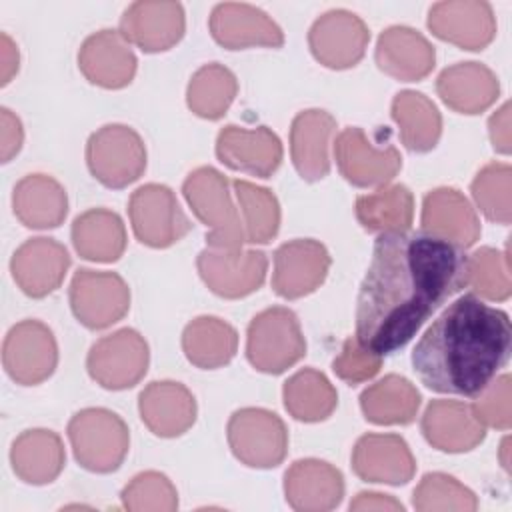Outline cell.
<instances>
[{
	"label": "cell",
	"instance_id": "1",
	"mask_svg": "<svg viewBox=\"0 0 512 512\" xmlns=\"http://www.w3.org/2000/svg\"><path fill=\"white\" fill-rule=\"evenodd\" d=\"M464 286L462 248L426 232L380 234L356 300L358 344L378 356L400 350Z\"/></svg>",
	"mask_w": 512,
	"mask_h": 512
},
{
	"label": "cell",
	"instance_id": "2",
	"mask_svg": "<svg viewBox=\"0 0 512 512\" xmlns=\"http://www.w3.org/2000/svg\"><path fill=\"white\" fill-rule=\"evenodd\" d=\"M510 336L504 310L464 294L422 334L412 350V368L434 392L478 396L508 362Z\"/></svg>",
	"mask_w": 512,
	"mask_h": 512
},
{
	"label": "cell",
	"instance_id": "3",
	"mask_svg": "<svg viewBox=\"0 0 512 512\" xmlns=\"http://www.w3.org/2000/svg\"><path fill=\"white\" fill-rule=\"evenodd\" d=\"M182 192L196 218L208 226V248L224 252L242 250L246 236L240 214L232 204L228 180L218 170L210 166L192 170L182 184Z\"/></svg>",
	"mask_w": 512,
	"mask_h": 512
},
{
	"label": "cell",
	"instance_id": "4",
	"mask_svg": "<svg viewBox=\"0 0 512 512\" xmlns=\"http://www.w3.org/2000/svg\"><path fill=\"white\" fill-rule=\"evenodd\" d=\"M76 462L98 474L120 468L128 454L130 432L124 420L106 408H84L68 422Z\"/></svg>",
	"mask_w": 512,
	"mask_h": 512
},
{
	"label": "cell",
	"instance_id": "5",
	"mask_svg": "<svg viewBox=\"0 0 512 512\" xmlns=\"http://www.w3.org/2000/svg\"><path fill=\"white\" fill-rule=\"evenodd\" d=\"M306 354V340L296 314L272 306L256 314L248 326L246 356L264 374H282Z\"/></svg>",
	"mask_w": 512,
	"mask_h": 512
},
{
	"label": "cell",
	"instance_id": "6",
	"mask_svg": "<svg viewBox=\"0 0 512 512\" xmlns=\"http://www.w3.org/2000/svg\"><path fill=\"white\" fill-rule=\"evenodd\" d=\"M86 162L98 182L124 188L146 170V146L130 126L106 124L88 138Z\"/></svg>",
	"mask_w": 512,
	"mask_h": 512
},
{
	"label": "cell",
	"instance_id": "7",
	"mask_svg": "<svg viewBox=\"0 0 512 512\" xmlns=\"http://www.w3.org/2000/svg\"><path fill=\"white\" fill-rule=\"evenodd\" d=\"M232 454L250 468H274L288 452V432L280 416L264 408L236 410L226 428Z\"/></svg>",
	"mask_w": 512,
	"mask_h": 512
},
{
	"label": "cell",
	"instance_id": "8",
	"mask_svg": "<svg viewBox=\"0 0 512 512\" xmlns=\"http://www.w3.org/2000/svg\"><path fill=\"white\" fill-rule=\"evenodd\" d=\"M148 344L132 328H120L92 344L86 368L92 380L106 390H126L138 384L148 370Z\"/></svg>",
	"mask_w": 512,
	"mask_h": 512
},
{
	"label": "cell",
	"instance_id": "9",
	"mask_svg": "<svg viewBox=\"0 0 512 512\" xmlns=\"http://www.w3.org/2000/svg\"><path fill=\"white\" fill-rule=\"evenodd\" d=\"M128 214L136 238L150 248H168L190 230L174 192L164 184H144L132 192Z\"/></svg>",
	"mask_w": 512,
	"mask_h": 512
},
{
	"label": "cell",
	"instance_id": "10",
	"mask_svg": "<svg viewBox=\"0 0 512 512\" xmlns=\"http://www.w3.org/2000/svg\"><path fill=\"white\" fill-rule=\"evenodd\" d=\"M70 306L80 324L102 330L126 316L130 290L116 272L80 268L70 282Z\"/></svg>",
	"mask_w": 512,
	"mask_h": 512
},
{
	"label": "cell",
	"instance_id": "11",
	"mask_svg": "<svg viewBox=\"0 0 512 512\" xmlns=\"http://www.w3.org/2000/svg\"><path fill=\"white\" fill-rule=\"evenodd\" d=\"M2 364L8 376L22 386H36L52 376L58 364V344L52 330L40 320H22L4 338Z\"/></svg>",
	"mask_w": 512,
	"mask_h": 512
},
{
	"label": "cell",
	"instance_id": "12",
	"mask_svg": "<svg viewBox=\"0 0 512 512\" xmlns=\"http://www.w3.org/2000/svg\"><path fill=\"white\" fill-rule=\"evenodd\" d=\"M370 30L360 16L348 10H328L308 32L314 58L326 68L344 70L358 64L368 48Z\"/></svg>",
	"mask_w": 512,
	"mask_h": 512
},
{
	"label": "cell",
	"instance_id": "13",
	"mask_svg": "<svg viewBox=\"0 0 512 512\" xmlns=\"http://www.w3.org/2000/svg\"><path fill=\"white\" fill-rule=\"evenodd\" d=\"M334 158L342 176L360 188L386 186L400 170L402 158L394 146L376 148L362 128H346L334 142Z\"/></svg>",
	"mask_w": 512,
	"mask_h": 512
},
{
	"label": "cell",
	"instance_id": "14",
	"mask_svg": "<svg viewBox=\"0 0 512 512\" xmlns=\"http://www.w3.org/2000/svg\"><path fill=\"white\" fill-rule=\"evenodd\" d=\"M330 270V254L312 238H298L274 252L272 288L278 296L294 300L312 294Z\"/></svg>",
	"mask_w": 512,
	"mask_h": 512
},
{
	"label": "cell",
	"instance_id": "15",
	"mask_svg": "<svg viewBox=\"0 0 512 512\" xmlns=\"http://www.w3.org/2000/svg\"><path fill=\"white\" fill-rule=\"evenodd\" d=\"M196 266L204 284L222 298H242L258 290L266 278L268 260L260 250L224 252L206 248Z\"/></svg>",
	"mask_w": 512,
	"mask_h": 512
},
{
	"label": "cell",
	"instance_id": "16",
	"mask_svg": "<svg viewBox=\"0 0 512 512\" xmlns=\"http://www.w3.org/2000/svg\"><path fill=\"white\" fill-rule=\"evenodd\" d=\"M428 28L440 40L464 50L486 48L496 34L492 6L482 0L436 2L428 12Z\"/></svg>",
	"mask_w": 512,
	"mask_h": 512
},
{
	"label": "cell",
	"instance_id": "17",
	"mask_svg": "<svg viewBox=\"0 0 512 512\" xmlns=\"http://www.w3.org/2000/svg\"><path fill=\"white\" fill-rule=\"evenodd\" d=\"M184 8L178 2L140 0L120 18V34L144 52H164L184 36Z\"/></svg>",
	"mask_w": 512,
	"mask_h": 512
},
{
	"label": "cell",
	"instance_id": "18",
	"mask_svg": "<svg viewBox=\"0 0 512 512\" xmlns=\"http://www.w3.org/2000/svg\"><path fill=\"white\" fill-rule=\"evenodd\" d=\"M216 156L232 170L268 178L282 162V142L266 126L248 130L228 124L218 132Z\"/></svg>",
	"mask_w": 512,
	"mask_h": 512
},
{
	"label": "cell",
	"instance_id": "19",
	"mask_svg": "<svg viewBox=\"0 0 512 512\" xmlns=\"http://www.w3.org/2000/svg\"><path fill=\"white\" fill-rule=\"evenodd\" d=\"M70 266L68 250L54 238H30L16 248L10 270L18 288L32 298H44L54 292Z\"/></svg>",
	"mask_w": 512,
	"mask_h": 512
},
{
	"label": "cell",
	"instance_id": "20",
	"mask_svg": "<svg viewBox=\"0 0 512 512\" xmlns=\"http://www.w3.org/2000/svg\"><path fill=\"white\" fill-rule=\"evenodd\" d=\"M210 32L214 40L228 50L252 46L278 48L284 44L282 28L264 10L240 2L214 6L210 14Z\"/></svg>",
	"mask_w": 512,
	"mask_h": 512
},
{
	"label": "cell",
	"instance_id": "21",
	"mask_svg": "<svg viewBox=\"0 0 512 512\" xmlns=\"http://www.w3.org/2000/svg\"><path fill=\"white\" fill-rule=\"evenodd\" d=\"M422 232L458 248H470L480 238V220L462 192L442 186L424 196Z\"/></svg>",
	"mask_w": 512,
	"mask_h": 512
},
{
	"label": "cell",
	"instance_id": "22",
	"mask_svg": "<svg viewBox=\"0 0 512 512\" xmlns=\"http://www.w3.org/2000/svg\"><path fill=\"white\" fill-rule=\"evenodd\" d=\"M136 56L130 42L116 30H100L84 40L78 52V68L96 86L124 88L136 74Z\"/></svg>",
	"mask_w": 512,
	"mask_h": 512
},
{
	"label": "cell",
	"instance_id": "23",
	"mask_svg": "<svg viewBox=\"0 0 512 512\" xmlns=\"http://www.w3.org/2000/svg\"><path fill=\"white\" fill-rule=\"evenodd\" d=\"M284 494L294 510L326 512L342 502L344 478L324 460H296L284 474Z\"/></svg>",
	"mask_w": 512,
	"mask_h": 512
},
{
	"label": "cell",
	"instance_id": "24",
	"mask_svg": "<svg viewBox=\"0 0 512 512\" xmlns=\"http://www.w3.org/2000/svg\"><path fill=\"white\" fill-rule=\"evenodd\" d=\"M352 468L366 482L400 486L412 480L416 462L398 434H366L352 450Z\"/></svg>",
	"mask_w": 512,
	"mask_h": 512
},
{
	"label": "cell",
	"instance_id": "25",
	"mask_svg": "<svg viewBox=\"0 0 512 512\" xmlns=\"http://www.w3.org/2000/svg\"><path fill=\"white\" fill-rule=\"evenodd\" d=\"M138 410L148 430L160 438H176L196 420V400L192 392L172 380L150 382L140 392Z\"/></svg>",
	"mask_w": 512,
	"mask_h": 512
},
{
	"label": "cell",
	"instance_id": "26",
	"mask_svg": "<svg viewBox=\"0 0 512 512\" xmlns=\"http://www.w3.org/2000/svg\"><path fill=\"white\" fill-rule=\"evenodd\" d=\"M422 434L434 448L458 454L476 448L486 436V426L464 402L432 400L422 416Z\"/></svg>",
	"mask_w": 512,
	"mask_h": 512
},
{
	"label": "cell",
	"instance_id": "27",
	"mask_svg": "<svg viewBox=\"0 0 512 512\" xmlns=\"http://www.w3.org/2000/svg\"><path fill=\"white\" fill-rule=\"evenodd\" d=\"M376 64L388 76L414 82L428 76L436 62L434 46L414 28L390 26L376 42Z\"/></svg>",
	"mask_w": 512,
	"mask_h": 512
},
{
	"label": "cell",
	"instance_id": "28",
	"mask_svg": "<svg viewBox=\"0 0 512 512\" xmlns=\"http://www.w3.org/2000/svg\"><path fill=\"white\" fill-rule=\"evenodd\" d=\"M336 130V120L326 110L310 108L292 120L290 128V154L298 174L316 182L330 172L328 146Z\"/></svg>",
	"mask_w": 512,
	"mask_h": 512
},
{
	"label": "cell",
	"instance_id": "29",
	"mask_svg": "<svg viewBox=\"0 0 512 512\" xmlns=\"http://www.w3.org/2000/svg\"><path fill=\"white\" fill-rule=\"evenodd\" d=\"M438 96L446 106L462 114H480L498 98L496 74L480 62H458L440 72Z\"/></svg>",
	"mask_w": 512,
	"mask_h": 512
},
{
	"label": "cell",
	"instance_id": "30",
	"mask_svg": "<svg viewBox=\"0 0 512 512\" xmlns=\"http://www.w3.org/2000/svg\"><path fill=\"white\" fill-rule=\"evenodd\" d=\"M16 218L26 228L46 230L56 228L68 214V196L58 180L46 174H28L12 194Z\"/></svg>",
	"mask_w": 512,
	"mask_h": 512
},
{
	"label": "cell",
	"instance_id": "31",
	"mask_svg": "<svg viewBox=\"0 0 512 512\" xmlns=\"http://www.w3.org/2000/svg\"><path fill=\"white\" fill-rule=\"evenodd\" d=\"M10 462L16 476L28 484H48L64 468L66 452L60 436L52 430L34 428L22 432L10 450Z\"/></svg>",
	"mask_w": 512,
	"mask_h": 512
},
{
	"label": "cell",
	"instance_id": "32",
	"mask_svg": "<svg viewBox=\"0 0 512 512\" xmlns=\"http://www.w3.org/2000/svg\"><path fill=\"white\" fill-rule=\"evenodd\" d=\"M72 244L86 260L114 262L126 250L124 222L112 210H88L72 222Z\"/></svg>",
	"mask_w": 512,
	"mask_h": 512
},
{
	"label": "cell",
	"instance_id": "33",
	"mask_svg": "<svg viewBox=\"0 0 512 512\" xmlns=\"http://www.w3.org/2000/svg\"><path fill=\"white\" fill-rule=\"evenodd\" d=\"M360 408L372 424H410L420 408V392L398 374H388L360 394Z\"/></svg>",
	"mask_w": 512,
	"mask_h": 512
},
{
	"label": "cell",
	"instance_id": "34",
	"mask_svg": "<svg viewBox=\"0 0 512 512\" xmlns=\"http://www.w3.org/2000/svg\"><path fill=\"white\" fill-rule=\"evenodd\" d=\"M392 118L402 144L412 152H428L442 134V116L436 104L416 90H402L392 100Z\"/></svg>",
	"mask_w": 512,
	"mask_h": 512
},
{
	"label": "cell",
	"instance_id": "35",
	"mask_svg": "<svg viewBox=\"0 0 512 512\" xmlns=\"http://www.w3.org/2000/svg\"><path fill=\"white\" fill-rule=\"evenodd\" d=\"M182 350L198 368H220L234 358L238 334L216 316H198L182 332Z\"/></svg>",
	"mask_w": 512,
	"mask_h": 512
},
{
	"label": "cell",
	"instance_id": "36",
	"mask_svg": "<svg viewBox=\"0 0 512 512\" xmlns=\"http://www.w3.org/2000/svg\"><path fill=\"white\" fill-rule=\"evenodd\" d=\"M414 216V196L404 184H392L356 198V218L370 232H406Z\"/></svg>",
	"mask_w": 512,
	"mask_h": 512
},
{
	"label": "cell",
	"instance_id": "37",
	"mask_svg": "<svg viewBox=\"0 0 512 512\" xmlns=\"http://www.w3.org/2000/svg\"><path fill=\"white\" fill-rule=\"evenodd\" d=\"M282 398L290 416L300 422L326 420L338 404L336 388L314 368H304L290 376L284 382Z\"/></svg>",
	"mask_w": 512,
	"mask_h": 512
},
{
	"label": "cell",
	"instance_id": "38",
	"mask_svg": "<svg viewBox=\"0 0 512 512\" xmlns=\"http://www.w3.org/2000/svg\"><path fill=\"white\" fill-rule=\"evenodd\" d=\"M236 92V76L226 66L212 62L192 74L186 90V102L196 116L218 120L230 108Z\"/></svg>",
	"mask_w": 512,
	"mask_h": 512
},
{
	"label": "cell",
	"instance_id": "39",
	"mask_svg": "<svg viewBox=\"0 0 512 512\" xmlns=\"http://www.w3.org/2000/svg\"><path fill=\"white\" fill-rule=\"evenodd\" d=\"M232 186L244 216L246 242H270L280 228V204L276 196L268 188L256 186L246 180H234Z\"/></svg>",
	"mask_w": 512,
	"mask_h": 512
},
{
	"label": "cell",
	"instance_id": "40",
	"mask_svg": "<svg viewBox=\"0 0 512 512\" xmlns=\"http://www.w3.org/2000/svg\"><path fill=\"white\" fill-rule=\"evenodd\" d=\"M412 504L420 512H474L478 500L470 488L442 472L424 474L414 490Z\"/></svg>",
	"mask_w": 512,
	"mask_h": 512
},
{
	"label": "cell",
	"instance_id": "41",
	"mask_svg": "<svg viewBox=\"0 0 512 512\" xmlns=\"http://www.w3.org/2000/svg\"><path fill=\"white\" fill-rule=\"evenodd\" d=\"M472 198L482 214L496 224L512 220V168L508 164H486L472 180Z\"/></svg>",
	"mask_w": 512,
	"mask_h": 512
},
{
	"label": "cell",
	"instance_id": "42",
	"mask_svg": "<svg viewBox=\"0 0 512 512\" xmlns=\"http://www.w3.org/2000/svg\"><path fill=\"white\" fill-rule=\"evenodd\" d=\"M468 286L486 300H506L512 292L508 252L484 246L468 256Z\"/></svg>",
	"mask_w": 512,
	"mask_h": 512
},
{
	"label": "cell",
	"instance_id": "43",
	"mask_svg": "<svg viewBox=\"0 0 512 512\" xmlns=\"http://www.w3.org/2000/svg\"><path fill=\"white\" fill-rule=\"evenodd\" d=\"M122 506L130 512H172L178 508V494L164 474L148 470L124 486Z\"/></svg>",
	"mask_w": 512,
	"mask_h": 512
},
{
	"label": "cell",
	"instance_id": "44",
	"mask_svg": "<svg viewBox=\"0 0 512 512\" xmlns=\"http://www.w3.org/2000/svg\"><path fill=\"white\" fill-rule=\"evenodd\" d=\"M512 398V380L508 374L494 378L474 400L472 410L484 426L498 430H508L512 422L510 400Z\"/></svg>",
	"mask_w": 512,
	"mask_h": 512
},
{
	"label": "cell",
	"instance_id": "45",
	"mask_svg": "<svg viewBox=\"0 0 512 512\" xmlns=\"http://www.w3.org/2000/svg\"><path fill=\"white\" fill-rule=\"evenodd\" d=\"M380 366H382V356L360 346L356 338H348L342 346V352L332 362L334 374L352 386L376 376Z\"/></svg>",
	"mask_w": 512,
	"mask_h": 512
},
{
	"label": "cell",
	"instance_id": "46",
	"mask_svg": "<svg viewBox=\"0 0 512 512\" xmlns=\"http://www.w3.org/2000/svg\"><path fill=\"white\" fill-rule=\"evenodd\" d=\"M0 124H2V162L12 160L20 152L24 130L22 122L16 114H12L8 108L0 110Z\"/></svg>",
	"mask_w": 512,
	"mask_h": 512
},
{
	"label": "cell",
	"instance_id": "47",
	"mask_svg": "<svg viewBox=\"0 0 512 512\" xmlns=\"http://www.w3.org/2000/svg\"><path fill=\"white\" fill-rule=\"evenodd\" d=\"M490 140L496 152L508 154L510 152V104H502L488 120Z\"/></svg>",
	"mask_w": 512,
	"mask_h": 512
},
{
	"label": "cell",
	"instance_id": "48",
	"mask_svg": "<svg viewBox=\"0 0 512 512\" xmlns=\"http://www.w3.org/2000/svg\"><path fill=\"white\" fill-rule=\"evenodd\" d=\"M350 510H362V512H372V510H378V512H402L404 506L388 496V494H380V492H360L356 494V498L350 502Z\"/></svg>",
	"mask_w": 512,
	"mask_h": 512
},
{
	"label": "cell",
	"instance_id": "49",
	"mask_svg": "<svg viewBox=\"0 0 512 512\" xmlns=\"http://www.w3.org/2000/svg\"><path fill=\"white\" fill-rule=\"evenodd\" d=\"M18 48L8 34H2V84H8L10 78L18 72Z\"/></svg>",
	"mask_w": 512,
	"mask_h": 512
},
{
	"label": "cell",
	"instance_id": "50",
	"mask_svg": "<svg viewBox=\"0 0 512 512\" xmlns=\"http://www.w3.org/2000/svg\"><path fill=\"white\" fill-rule=\"evenodd\" d=\"M500 458H502V466L508 470V438L502 440V446H500Z\"/></svg>",
	"mask_w": 512,
	"mask_h": 512
}]
</instances>
